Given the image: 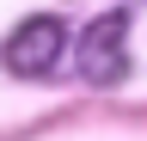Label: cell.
<instances>
[{
  "label": "cell",
  "instance_id": "6da1fadb",
  "mask_svg": "<svg viewBox=\"0 0 147 141\" xmlns=\"http://www.w3.org/2000/svg\"><path fill=\"white\" fill-rule=\"evenodd\" d=\"M74 61H80V80L92 86H110L129 74V12H104V19H92L80 31V43H74Z\"/></svg>",
  "mask_w": 147,
  "mask_h": 141
},
{
  "label": "cell",
  "instance_id": "7a4b0ae2",
  "mask_svg": "<svg viewBox=\"0 0 147 141\" xmlns=\"http://www.w3.org/2000/svg\"><path fill=\"white\" fill-rule=\"evenodd\" d=\"M61 49H67V25L55 19V12H37V19H25L6 37L0 61H6L12 74H49V67L61 61Z\"/></svg>",
  "mask_w": 147,
  "mask_h": 141
}]
</instances>
